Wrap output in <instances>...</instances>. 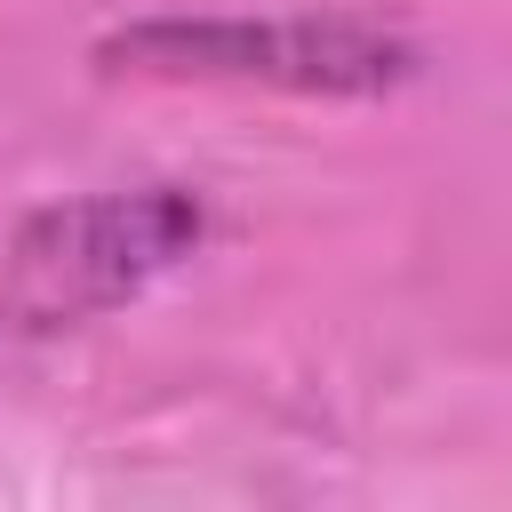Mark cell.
Masks as SVG:
<instances>
[{"instance_id":"1","label":"cell","mask_w":512,"mask_h":512,"mask_svg":"<svg viewBox=\"0 0 512 512\" xmlns=\"http://www.w3.org/2000/svg\"><path fill=\"white\" fill-rule=\"evenodd\" d=\"M136 80H224L296 96H384L416 72V48L368 16H144L96 48Z\"/></svg>"},{"instance_id":"2","label":"cell","mask_w":512,"mask_h":512,"mask_svg":"<svg viewBox=\"0 0 512 512\" xmlns=\"http://www.w3.org/2000/svg\"><path fill=\"white\" fill-rule=\"evenodd\" d=\"M208 216L176 184H136V192H88L40 208L0 264V312L16 328H80L160 272H176L200 248Z\"/></svg>"}]
</instances>
